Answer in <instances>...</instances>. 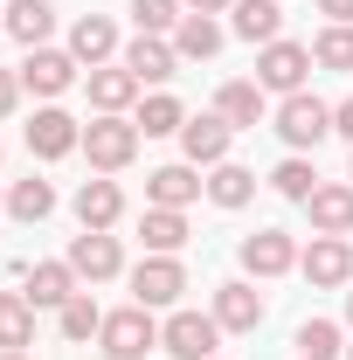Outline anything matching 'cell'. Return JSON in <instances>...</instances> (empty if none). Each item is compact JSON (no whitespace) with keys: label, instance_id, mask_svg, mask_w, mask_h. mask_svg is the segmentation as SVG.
I'll list each match as a JSON object with an SVG mask.
<instances>
[{"label":"cell","instance_id":"27","mask_svg":"<svg viewBox=\"0 0 353 360\" xmlns=\"http://www.w3.org/2000/svg\"><path fill=\"white\" fill-rule=\"evenodd\" d=\"M7 215H14V222H49V215H56V187H49V180H14Z\"/></svg>","mask_w":353,"mask_h":360},{"label":"cell","instance_id":"26","mask_svg":"<svg viewBox=\"0 0 353 360\" xmlns=\"http://www.w3.org/2000/svg\"><path fill=\"white\" fill-rule=\"evenodd\" d=\"M229 14H236V35L243 42H277L284 35V7L277 0H236Z\"/></svg>","mask_w":353,"mask_h":360},{"label":"cell","instance_id":"42","mask_svg":"<svg viewBox=\"0 0 353 360\" xmlns=\"http://www.w3.org/2000/svg\"><path fill=\"white\" fill-rule=\"evenodd\" d=\"M0 28H7V21H0Z\"/></svg>","mask_w":353,"mask_h":360},{"label":"cell","instance_id":"10","mask_svg":"<svg viewBox=\"0 0 353 360\" xmlns=\"http://www.w3.org/2000/svg\"><path fill=\"white\" fill-rule=\"evenodd\" d=\"M298 270H305L319 291H333V284L353 277V243H347V236H312V250L298 257Z\"/></svg>","mask_w":353,"mask_h":360},{"label":"cell","instance_id":"11","mask_svg":"<svg viewBox=\"0 0 353 360\" xmlns=\"http://www.w3.org/2000/svg\"><path fill=\"white\" fill-rule=\"evenodd\" d=\"M291 264H298V243H291L284 229H257V236H243V270H250V277H284Z\"/></svg>","mask_w":353,"mask_h":360},{"label":"cell","instance_id":"5","mask_svg":"<svg viewBox=\"0 0 353 360\" xmlns=\"http://www.w3.org/2000/svg\"><path fill=\"white\" fill-rule=\"evenodd\" d=\"M305 70H312V49L305 42H264V56H257V84L277 90V97H291V90H305Z\"/></svg>","mask_w":353,"mask_h":360},{"label":"cell","instance_id":"32","mask_svg":"<svg viewBox=\"0 0 353 360\" xmlns=\"http://www.w3.org/2000/svg\"><path fill=\"white\" fill-rule=\"evenodd\" d=\"M312 63H319V70H353V28L347 21H333V28L312 42Z\"/></svg>","mask_w":353,"mask_h":360},{"label":"cell","instance_id":"36","mask_svg":"<svg viewBox=\"0 0 353 360\" xmlns=\"http://www.w3.org/2000/svg\"><path fill=\"white\" fill-rule=\"evenodd\" d=\"M333 132L353 139V97H347V104H333Z\"/></svg>","mask_w":353,"mask_h":360},{"label":"cell","instance_id":"35","mask_svg":"<svg viewBox=\"0 0 353 360\" xmlns=\"http://www.w3.org/2000/svg\"><path fill=\"white\" fill-rule=\"evenodd\" d=\"M14 97H21V77H14V70H0V118L14 111Z\"/></svg>","mask_w":353,"mask_h":360},{"label":"cell","instance_id":"33","mask_svg":"<svg viewBox=\"0 0 353 360\" xmlns=\"http://www.w3.org/2000/svg\"><path fill=\"white\" fill-rule=\"evenodd\" d=\"M270 187H277L284 201H312V187H319V174H312V160H298V153H291V160H284V167L270 174Z\"/></svg>","mask_w":353,"mask_h":360},{"label":"cell","instance_id":"43","mask_svg":"<svg viewBox=\"0 0 353 360\" xmlns=\"http://www.w3.org/2000/svg\"><path fill=\"white\" fill-rule=\"evenodd\" d=\"M347 180H353V174H347Z\"/></svg>","mask_w":353,"mask_h":360},{"label":"cell","instance_id":"18","mask_svg":"<svg viewBox=\"0 0 353 360\" xmlns=\"http://www.w3.org/2000/svg\"><path fill=\"white\" fill-rule=\"evenodd\" d=\"M35 347V305L28 291H0V354H28Z\"/></svg>","mask_w":353,"mask_h":360},{"label":"cell","instance_id":"24","mask_svg":"<svg viewBox=\"0 0 353 360\" xmlns=\"http://www.w3.org/2000/svg\"><path fill=\"white\" fill-rule=\"evenodd\" d=\"M0 21H7V35H14V42L42 49L49 28H56V7H49V0H7V14H0Z\"/></svg>","mask_w":353,"mask_h":360},{"label":"cell","instance_id":"28","mask_svg":"<svg viewBox=\"0 0 353 360\" xmlns=\"http://www.w3.org/2000/svg\"><path fill=\"white\" fill-rule=\"evenodd\" d=\"M146 139H167V132H180L187 125V111H180V97H167V90H153L146 104H139V118H132Z\"/></svg>","mask_w":353,"mask_h":360},{"label":"cell","instance_id":"23","mask_svg":"<svg viewBox=\"0 0 353 360\" xmlns=\"http://www.w3.org/2000/svg\"><path fill=\"white\" fill-rule=\"evenodd\" d=\"M174 56H180V63H208V56H222V28H215V14H180V28H174Z\"/></svg>","mask_w":353,"mask_h":360},{"label":"cell","instance_id":"22","mask_svg":"<svg viewBox=\"0 0 353 360\" xmlns=\"http://www.w3.org/2000/svg\"><path fill=\"white\" fill-rule=\"evenodd\" d=\"M305 208L319 236H353V187H312Z\"/></svg>","mask_w":353,"mask_h":360},{"label":"cell","instance_id":"8","mask_svg":"<svg viewBox=\"0 0 353 360\" xmlns=\"http://www.w3.org/2000/svg\"><path fill=\"white\" fill-rule=\"evenodd\" d=\"M70 270H77V277H90V284L118 277V270H125V250H118V236H111V229H84V236L70 243Z\"/></svg>","mask_w":353,"mask_h":360},{"label":"cell","instance_id":"39","mask_svg":"<svg viewBox=\"0 0 353 360\" xmlns=\"http://www.w3.org/2000/svg\"><path fill=\"white\" fill-rule=\"evenodd\" d=\"M0 360H35V354H0Z\"/></svg>","mask_w":353,"mask_h":360},{"label":"cell","instance_id":"6","mask_svg":"<svg viewBox=\"0 0 353 360\" xmlns=\"http://www.w3.org/2000/svg\"><path fill=\"white\" fill-rule=\"evenodd\" d=\"M180 291H187V270H180V257H146V264L132 270V305H146V312L180 305Z\"/></svg>","mask_w":353,"mask_h":360},{"label":"cell","instance_id":"30","mask_svg":"<svg viewBox=\"0 0 353 360\" xmlns=\"http://www.w3.org/2000/svg\"><path fill=\"white\" fill-rule=\"evenodd\" d=\"M347 347H340V326L333 319H305L298 326V360H340Z\"/></svg>","mask_w":353,"mask_h":360},{"label":"cell","instance_id":"13","mask_svg":"<svg viewBox=\"0 0 353 360\" xmlns=\"http://www.w3.org/2000/svg\"><path fill=\"white\" fill-rule=\"evenodd\" d=\"M125 70H132L139 84H167L180 70V56H174L167 35H139V42H125Z\"/></svg>","mask_w":353,"mask_h":360},{"label":"cell","instance_id":"41","mask_svg":"<svg viewBox=\"0 0 353 360\" xmlns=\"http://www.w3.org/2000/svg\"><path fill=\"white\" fill-rule=\"evenodd\" d=\"M347 360H353V347H347Z\"/></svg>","mask_w":353,"mask_h":360},{"label":"cell","instance_id":"14","mask_svg":"<svg viewBox=\"0 0 353 360\" xmlns=\"http://www.w3.org/2000/svg\"><path fill=\"white\" fill-rule=\"evenodd\" d=\"M180 153H187V167H222L229 160V125L222 118H187L180 125Z\"/></svg>","mask_w":353,"mask_h":360},{"label":"cell","instance_id":"16","mask_svg":"<svg viewBox=\"0 0 353 360\" xmlns=\"http://www.w3.org/2000/svg\"><path fill=\"white\" fill-rule=\"evenodd\" d=\"M201 187H208V180H194V167L180 160V167H153V174H146V201H153V208H187Z\"/></svg>","mask_w":353,"mask_h":360},{"label":"cell","instance_id":"3","mask_svg":"<svg viewBox=\"0 0 353 360\" xmlns=\"http://www.w3.org/2000/svg\"><path fill=\"white\" fill-rule=\"evenodd\" d=\"M277 132H284L291 153H305V146H319V139L333 132V104H319L312 90H291V97L277 104Z\"/></svg>","mask_w":353,"mask_h":360},{"label":"cell","instance_id":"34","mask_svg":"<svg viewBox=\"0 0 353 360\" xmlns=\"http://www.w3.org/2000/svg\"><path fill=\"white\" fill-rule=\"evenodd\" d=\"M132 21L139 35H167V28H180V0H132Z\"/></svg>","mask_w":353,"mask_h":360},{"label":"cell","instance_id":"7","mask_svg":"<svg viewBox=\"0 0 353 360\" xmlns=\"http://www.w3.org/2000/svg\"><path fill=\"white\" fill-rule=\"evenodd\" d=\"M14 77H21V90H35V97H63V90L77 84V56L42 42V49H28V63H21Z\"/></svg>","mask_w":353,"mask_h":360},{"label":"cell","instance_id":"17","mask_svg":"<svg viewBox=\"0 0 353 360\" xmlns=\"http://www.w3.org/2000/svg\"><path fill=\"white\" fill-rule=\"evenodd\" d=\"M70 56H77V63H90V70H104V63L118 56V28H111L104 14H84V21L70 28Z\"/></svg>","mask_w":353,"mask_h":360},{"label":"cell","instance_id":"1","mask_svg":"<svg viewBox=\"0 0 353 360\" xmlns=\"http://www.w3.org/2000/svg\"><path fill=\"white\" fill-rule=\"evenodd\" d=\"M97 347H104L111 360H146L153 347H160V326H153V312H146V305L104 312V333H97Z\"/></svg>","mask_w":353,"mask_h":360},{"label":"cell","instance_id":"25","mask_svg":"<svg viewBox=\"0 0 353 360\" xmlns=\"http://www.w3.org/2000/svg\"><path fill=\"white\" fill-rule=\"evenodd\" d=\"M139 243H146L153 257H174L180 243H187V215H180V208H146V215H139Z\"/></svg>","mask_w":353,"mask_h":360},{"label":"cell","instance_id":"4","mask_svg":"<svg viewBox=\"0 0 353 360\" xmlns=\"http://www.w3.org/2000/svg\"><path fill=\"white\" fill-rule=\"evenodd\" d=\"M160 347H167L174 360H215L222 326H215V312H174L167 326H160Z\"/></svg>","mask_w":353,"mask_h":360},{"label":"cell","instance_id":"31","mask_svg":"<svg viewBox=\"0 0 353 360\" xmlns=\"http://www.w3.org/2000/svg\"><path fill=\"white\" fill-rule=\"evenodd\" d=\"M97 333H104V312L77 291V298L63 305V340H70V347H84V340H97Z\"/></svg>","mask_w":353,"mask_h":360},{"label":"cell","instance_id":"29","mask_svg":"<svg viewBox=\"0 0 353 360\" xmlns=\"http://www.w3.org/2000/svg\"><path fill=\"white\" fill-rule=\"evenodd\" d=\"M250 194H257V174H250V167H229V160H222L215 174H208V201H215V208H243Z\"/></svg>","mask_w":353,"mask_h":360},{"label":"cell","instance_id":"38","mask_svg":"<svg viewBox=\"0 0 353 360\" xmlns=\"http://www.w3.org/2000/svg\"><path fill=\"white\" fill-rule=\"evenodd\" d=\"M180 7H194V14H222V7H236V0H180Z\"/></svg>","mask_w":353,"mask_h":360},{"label":"cell","instance_id":"2","mask_svg":"<svg viewBox=\"0 0 353 360\" xmlns=\"http://www.w3.org/2000/svg\"><path fill=\"white\" fill-rule=\"evenodd\" d=\"M84 153H90L97 174H118V167L139 160V125L132 118H90L84 125Z\"/></svg>","mask_w":353,"mask_h":360},{"label":"cell","instance_id":"40","mask_svg":"<svg viewBox=\"0 0 353 360\" xmlns=\"http://www.w3.org/2000/svg\"><path fill=\"white\" fill-rule=\"evenodd\" d=\"M347 326H353V291H347Z\"/></svg>","mask_w":353,"mask_h":360},{"label":"cell","instance_id":"37","mask_svg":"<svg viewBox=\"0 0 353 360\" xmlns=\"http://www.w3.org/2000/svg\"><path fill=\"white\" fill-rule=\"evenodd\" d=\"M319 14H333V21H347V28H353V0H319Z\"/></svg>","mask_w":353,"mask_h":360},{"label":"cell","instance_id":"15","mask_svg":"<svg viewBox=\"0 0 353 360\" xmlns=\"http://www.w3.org/2000/svg\"><path fill=\"white\" fill-rule=\"evenodd\" d=\"M77 284H84V277L70 270V257H63V264H35V270H28V305H35V312H42V305L63 312V305L77 298Z\"/></svg>","mask_w":353,"mask_h":360},{"label":"cell","instance_id":"21","mask_svg":"<svg viewBox=\"0 0 353 360\" xmlns=\"http://www.w3.org/2000/svg\"><path fill=\"white\" fill-rule=\"evenodd\" d=\"M118 215H125L118 180H84V187H77V222H84V229H111Z\"/></svg>","mask_w":353,"mask_h":360},{"label":"cell","instance_id":"19","mask_svg":"<svg viewBox=\"0 0 353 360\" xmlns=\"http://www.w3.org/2000/svg\"><path fill=\"white\" fill-rule=\"evenodd\" d=\"M215 118L229 132H250V125L264 118V84H222L215 90Z\"/></svg>","mask_w":353,"mask_h":360},{"label":"cell","instance_id":"20","mask_svg":"<svg viewBox=\"0 0 353 360\" xmlns=\"http://www.w3.org/2000/svg\"><path fill=\"white\" fill-rule=\"evenodd\" d=\"M139 90H146V84H139L125 63H118V70H90V104H97L104 118H125V104H132Z\"/></svg>","mask_w":353,"mask_h":360},{"label":"cell","instance_id":"9","mask_svg":"<svg viewBox=\"0 0 353 360\" xmlns=\"http://www.w3.org/2000/svg\"><path fill=\"white\" fill-rule=\"evenodd\" d=\"M77 146H84V125H77L70 111L49 104V111L28 118V153H35V160H63V153H77Z\"/></svg>","mask_w":353,"mask_h":360},{"label":"cell","instance_id":"12","mask_svg":"<svg viewBox=\"0 0 353 360\" xmlns=\"http://www.w3.org/2000/svg\"><path fill=\"white\" fill-rule=\"evenodd\" d=\"M215 326L222 333H257V326H264V298H257L243 277L215 284Z\"/></svg>","mask_w":353,"mask_h":360}]
</instances>
